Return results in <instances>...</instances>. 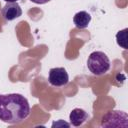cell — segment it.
Segmentation results:
<instances>
[{
	"label": "cell",
	"mask_w": 128,
	"mask_h": 128,
	"mask_svg": "<svg viewBox=\"0 0 128 128\" xmlns=\"http://www.w3.org/2000/svg\"><path fill=\"white\" fill-rule=\"evenodd\" d=\"M30 115V105L19 93L0 94V120L8 124L23 122Z\"/></svg>",
	"instance_id": "cell-1"
},
{
	"label": "cell",
	"mask_w": 128,
	"mask_h": 128,
	"mask_svg": "<svg viewBox=\"0 0 128 128\" xmlns=\"http://www.w3.org/2000/svg\"><path fill=\"white\" fill-rule=\"evenodd\" d=\"M127 31H128V29L125 28L116 34L117 44L120 47H122L123 49H127Z\"/></svg>",
	"instance_id": "cell-8"
},
{
	"label": "cell",
	"mask_w": 128,
	"mask_h": 128,
	"mask_svg": "<svg viewBox=\"0 0 128 128\" xmlns=\"http://www.w3.org/2000/svg\"><path fill=\"white\" fill-rule=\"evenodd\" d=\"M110 59L102 51L92 52L87 59V67L96 76L104 75L110 69Z\"/></svg>",
	"instance_id": "cell-2"
},
{
	"label": "cell",
	"mask_w": 128,
	"mask_h": 128,
	"mask_svg": "<svg viewBox=\"0 0 128 128\" xmlns=\"http://www.w3.org/2000/svg\"><path fill=\"white\" fill-rule=\"evenodd\" d=\"M1 14L6 21H13L22 15V9L17 2H7L2 8Z\"/></svg>",
	"instance_id": "cell-5"
},
{
	"label": "cell",
	"mask_w": 128,
	"mask_h": 128,
	"mask_svg": "<svg viewBox=\"0 0 128 128\" xmlns=\"http://www.w3.org/2000/svg\"><path fill=\"white\" fill-rule=\"evenodd\" d=\"M4 1H6V2H17L18 0H4Z\"/></svg>",
	"instance_id": "cell-11"
},
{
	"label": "cell",
	"mask_w": 128,
	"mask_h": 128,
	"mask_svg": "<svg viewBox=\"0 0 128 128\" xmlns=\"http://www.w3.org/2000/svg\"><path fill=\"white\" fill-rule=\"evenodd\" d=\"M54 125H56V126H58V125H62V126H63V125H65V126L69 127V124H68V123H66V122H63V121H61V120L59 121V123H56V122H54L52 126H54Z\"/></svg>",
	"instance_id": "cell-10"
},
{
	"label": "cell",
	"mask_w": 128,
	"mask_h": 128,
	"mask_svg": "<svg viewBox=\"0 0 128 128\" xmlns=\"http://www.w3.org/2000/svg\"><path fill=\"white\" fill-rule=\"evenodd\" d=\"M128 115L126 112L113 110L106 113L101 121L102 127H127Z\"/></svg>",
	"instance_id": "cell-3"
},
{
	"label": "cell",
	"mask_w": 128,
	"mask_h": 128,
	"mask_svg": "<svg viewBox=\"0 0 128 128\" xmlns=\"http://www.w3.org/2000/svg\"><path fill=\"white\" fill-rule=\"evenodd\" d=\"M91 22V15L86 11H79L73 17V23L78 29H85Z\"/></svg>",
	"instance_id": "cell-7"
},
{
	"label": "cell",
	"mask_w": 128,
	"mask_h": 128,
	"mask_svg": "<svg viewBox=\"0 0 128 128\" xmlns=\"http://www.w3.org/2000/svg\"><path fill=\"white\" fill-rule=\"evenodd\" d=\"M69 120L73 126H81L88 120V113L81 108H75L71 111L69 115Z\"/></svg>",
	"instance_id": "cell-6"
},
{
	"label": "cell",
	"mask_w": 128,
	"mask_h": 128,
	"mask_svg": "<svg viewBox=\"0 0 128 128\" xmlns=\"http://www.w3.org/2000/svg\"><path fill=\"white\" fill-rule=\"evenodd\" d=\"M48 81L54 87H63L67 85L69 82V76L66 69L63 67H56L50 69Z\"/></svg>",
	"instance_id": "cell-4"
},
{
	"label": "cell",
	"mask_w": 128,
	"mask_h": 128,
	"mask_svg": "<svg viewBox=\"0 0 128 128\" xmlns=\"http://www.w3.org/2000/svg\"><path fill=\"white\" fill-rule=\"evenodd\" d=\"M30 1L35 3V4H45V3H48L51 0H30Z\"/></svg>",
	"instance_id": "cell-9"
}]
</instances>
